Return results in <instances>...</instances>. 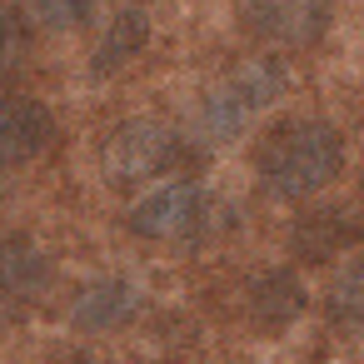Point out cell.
Listing matches in <instances>:
<instances>
[{
	"label": "cell",
	"mask_w": 364,
	"mask_h": 364,
	"mask_svg": "<svg viewBox=\"0 0 364 364\" xmlns=\"http://www.w3.org/2000/svg\"><path fill=\"white\" fill-rule=\"evenodd\" d=\"M255 170L264 180L269 195L279 200H309L319 190H329L344 170V140L329 120H314V115H299V120H284L274 125L259 150H255Z\"/></svg>",
	"instance_id": "cell-1"
},
{
	"label": "cell",
	"mask_w": 364,
	"mask_h": 364,
	"mask_svg": "<svg viewBox=\"0 0 364 364\" xmlns=\"http://www.w3.org/2000/svg\"><path fill=\"white\" fill-rule=\"evenodd\" d=\"M284 60H274V55H255V60H245V65H235L215 90H210V100H205V115H200V125H205V135L210 140H230V135H240L259 110H269L279 95H284Z\"/></svg>",
	"instance_id": "cell-2"
},
{
	"label": "cell",
	"mask_w": 364,
	"mask_h": 364,
	"mask_svg": "<svg viewBox=\"0 0 364 364\" xmlns=\"http://www.w3.org/2000/svg\"><path fill=\"white\" fill-rule=\"evenodd\" d=\"M175 160H180V140L165 125L130 120L105 145V180L110 185H140V180H155L160 170H170Z\"/></svg>",
	"instance_id": "cell-3"
},
{
	"label": "cell",
	"mask_w": 364,
	"mask_h": 364,
	"mask_svg": "<svg viewBox=\"0 0 364 364\" xmlns=\"http://www.w3.org/2000/svg\"><path fill=\"white\" fill-rule=\"evenodd\" d=\"M205 220V190L190 180H165L130 205V230L140 240H185Z\"/></svg>",
	"instance_id": "cell-4"
},
{
	"label": "cell",
	"mask_w": 364,
	"mask_h": 364,
	"mask_svg": "<svg viewBox=\"0 0 364 364\" xmlns=\"http://www.w3.org/2000/svg\"><path fill=\"white\" fill-rule=\"evenodd\" d=\"M245 16L259 41L279 50H304L329 26V0H245Z\"/></svg>",
	"instance_id": "cell-5"
},
{
	"label": "cell",
	"mask_w": 364,
	"mask_h": 364,
	"mask_svg": "<svg viewBox=\"0 0 364 364\" xmlns=\"http://www.w3.org/2000/svg\"><path fill=\"white\" fill-rule=\"evenodd\" d=\"M50 110L31 95H0V170L26 165L50 145Z\"/></svg>",
	"instance_id": "cell-6"
},
{
	"label": "cell",
	"mask_w": 364,
	"mask_h": 364,
	"mask_svg": "<svg viewBox=\"0 0 364 364\" xmlns=\"http://www.w3.org/2000/svg\"><path fill=\"white\" fill-rule=\"evenodd\" d=\"M359 245V220L344 205H319L294 225V255L304 264H329L334 255Z\"/></svg>",
	"instance_id": "cell-7"
},
{
	"label": "cell",
	"mask_w": 364,
	"mask_h": 364,
	"mask_svg": "<svg viewBox=\"0 0 364 364\" xmlns=\"http://www.w3.org/2000/svg\"><path fill=\"white\" fill-rule=\"evenodd\" d=\"M135 309H140L135 284H130V279H115V274L90 279V284L75 294V324H80V329H115V324H125Z\"/></svg>",
	"instance_id": "cell-8"
},
{
	"label": "cell",
	"mask_w": 364,
	"mask_h": 364,
	"mask_svg": "<svg viewBox=\"0 0 364 364\" xmlns=\"http://www.w3.org/2000/svg\"><path fill=\"white\" fill-rule=\"evenodd\" d=\"M250 314L259 329H289L304 314V284L284 269H264L250 284Z\"/></svg>",
	"instance_id": "cell-9"
},
{
	"label": "cell",
	"mask_w": 364,
	"mask_h": 364,
	"mask_svg": "<svg viewBox=\"0 0 364 364\" xmlns=\"http://www.w3.org/2000/svg\"><path fill=\"white\" fill-rule=\"evenodd\" d=\"M46 284H50V259L26 235H6V240H0V294H6V299H31Z\"/></svg>",
	"instance_id": "cell-10"
},
{
	"label": "cell",
	"mask_w": 364,
	"mask_h": 364,
	"mask_svg": "<svg viewBox=\"0 0 364 364\" xmlns=\"http://www.w3.org/2000/svg\"><path fill=\"white\" fill-rule=\"evenodd\" d=\"M145 41H150V21L140 16V11H120L115 21H110V31H105V41L95 46V75H115L120 65H130L140 50H145Z\"/></svg>",
	"instance_id": "cell-11"
},
{
	"label": "cell",
	"mask_w": 364,
	"mask_h": 364,
	"mask_svg": "<svg viewBox=\"0 0 364 364\" xmlns=\"http://www.w3.org/2000/svg\"><path fill=\"white\" fill-rule=\"evenodd\" d=\"M329 314H334L339 324H359V319H364V259H354V264L334 279V289H329Z\"/></svg>",
	"instance_id": "cell-12"
},
{
	"label": "cell",
	"mask_w": 364,
	"mask_h": 364,
	"mask_svg": "<svg viewBox=\"0 0 364 364\" xmlns=\"http://www.w3.org/2000/svg\"><path fill=\"white\" fill-rule=\"evenodd\" d=\"M31 11H36V21L50 26V31H75V26H85V16L95 11V0H31Z\"/></svg>",
	"instance_id": "cell-13"
},
{
	"label": "cell",
	"mask_w": 364,
	"mask_h": 364,
	"mask_svg": "<svg viewBox=\"0 0 364 364\" xmlns=\"http://www.w3.org/2000/svg\"><path fill=\"white\" fill-rule=\"evenodd\" d=\"M26 50V31H21V16L0 0V75H11V65L21 60Z\"/></svg>",
	"instance_id": "cell-14"
}]
</instances>
